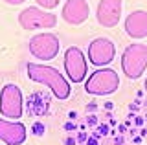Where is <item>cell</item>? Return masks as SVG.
Segmentation results:
<instances>
[{
  "mask_svg": "<svg viewBox=\"0 0 147 145\" xmlns=\"http://www.w3.org/2000/svg\"><path fill=\"white\" fill-rule=\"evenodd\" d=\"M26 72H28V77L31 81L46 85L57 99L64 101V99L70 97V92H72L70 83L64 79V75L57 68L46 66V64H37V62H28Z\"/></svg>",
  "mask_w": 147,
  "mask_h": 145,
  "instance_id": "cell-1",
  "label": "cell"
},
{
  "mask_svg": "<svg viewBox=\"0 0 147 145\" xmlns=\"http://www.w3.org/2000/svg\"><path fill=\"white\" fill-rule=\"evenodd\" d=\"M119 88V75L112 68H99L85 79V92L92 96H109Z\"/></svg>",
  "mask_w": 147,
  "mask_h": 145,
  "instance_id": "cell-2",
  "label": "cell"
},
{
  "mask_svg": "<svg viewBox=\"0 0 147 145\" xmlns=\"http://www.w3.org/2000/svg\"><path fill=\"white\" fill-rule=\"evenodd\" d=\"M121 70L129 79H138L147 70V44H129L121 55Z\"/></svg>",
  "mask_w": 147,
  "mask_h": 145,
  "instance_id": "cell-3",
  "label": "cell"
},
{
  "mask_svg": "<svg viewBox=\"0 0 147 145\" xmlns=\"http://www.w3.org/2000/svg\"><path fill=\"white\" fill-rule=\"evenodd\" d=\"M18 24L24 30H52L57 24V15L40 9V7H26L18 13Z\"/></svg>",
  "mask_w": 147,
  "mask_h": 145,
  "instance_id": "cell-4",
  "label": "cell"
},
{
  "mask_svg": "<svg viewBox=\"0 0 147 145\" xmlns=\"http://www.w3.org/2000/svg\"><path fill=\"white\" fill-rule=\"evenodd\" d=\"M28 48H30V53L35 59L52 61V59H55L59 55L61 42H59V37L53 35V33H39V35H35V37L30 39Z\"/></svg>",
  "mask_w": 147,
  "mask_h": 145,
  "instance_id": "cell-5",
  "label": "cell"
},
{
  "mask_svg": "<svg viewBox=\"0 0 147 145\" xmlns=\"http://www.w3.org/2000/svg\"><path fill=\"white\" fill-rule=\"evenodd\" d=\"M22 92L17 85L7 83L0 92V114L4 117L18 119L22 116Z\"/></svg>",
  "mask_w": 147,
  "mask_h": 145,
  "instance_id": "cell-6",
  "label": "cell"
},
{
  "mask_svg": "<svg viewBox=\"0 0 147 145\" xmlns=\"http://www.w3.org/2000/svg\"><path fill=\"white\" fill-rule=\"evenodd\" d=\"M64 72L72 83H83L88 75V64H86L85 53L79 48L72 46L64 52Z\"/></svg>",
  "mask_w": 147,
  "mask_h": 145,
  "instance_id": "cell-7",
  "label": "cell"
},
{
  "mask_svg": "<svg viewBox=\"0 0 147 145\" xmlns=\"http://www.w3.org/2000/svg\"><path fill=\"white\" fill-rule=\"evenodd\" d=\"M116 57V46L107 37H98L88 44V59L94 66H107Z\"/></svg>",
  "mask_w": 147,
  "mask_h": 145,
  "instance_id": "cell-8",
  "label": "cell"
},
{
  "mask_svg": "<svg viewBox=\"0 0 147 145\" xmlns=\"http://www.w3.org/2000/svg\"><path fill=\"white\" fill-rule=\"evenodd\" d=\"M121 9H123L121 0H99L98 9H96L98 24L103 26V28L118 26L119 19H121Z\"/></svg>",
  "mask_w": 147,
  "mask_h": 145,
  "instance_id": "cell-9",
  "label": "cell"
},
{
  "mask_svg": "<svg viewBox=\"0 0 147 145\" xmlns=\"http://www.w3.org/2000/svg\"><path fill=\"white\" fill-rule=\"evenodd\" d=\"M90 15V6L86 0H66L61 9V17L66 24L70 26H79L86 22Z\"/></svg>",
  "mask_w": 147,
  "mask_h": 145,
  "instance_id": "cell-10",
  "label": "cell"
},
{
  "mask_svg": "<svg viewBox=\"0 0 147 145\" xmlns=\"http://www.w3.org/2000/svg\"><path fill=\"white\" fill-rule=\"evenodd\" d=\"M28 138L26 125L20 121H7L0 117V140L7 145H22Z\"/></svg>",
  "mask_w": 147,
  "mask_h": 145,
  "instance_id": "cell-11",
  "label": "cell"
},
{
  "mask_svg": "<svg viewBox=\"0 0 147 145\" xmlns=\"http://www.w3.org/2000/svg\"><path fill=\"white\" fill-rule=\"evenodd\" d=\"M125 31L131 39H145L147 37V11L144 9L132 11L125 19Z\"/></svg>",
  "mask_w": 147,
  "mask_h": 145,
  "instance_id": "cell-12",
  "label": "cell"
},
{
  "mask_svg": "<svg viewBox=\"0 0 147 145\" xmlns=\"http://www.w3.org/2000/svg\"><path fill=\"white\" fill-rule=\"evenodd\" d=\"M35 2H37V6H39L40 9L50 11V9H55V7L59 6V2H61V0H35Z\"/></svg>",
  "mask_w": 147,
  "mask_h": 145,
  "instance_id": "cell-13",
  "label": "cell"
},
{
  "mask_svg": "<svg viewBox=\"0 0 147 145\" xmlns=\"http://www.w3.org/2000/svg\"><path fill=\"white\" fill-rule=\"evenodd\" d=\"M42 132H44V125H42V123H35V125H33V134H35V136H40Z\"/></svg>",
  "mask_w": 147,
  "mask_h": 145,
  "instance_id": "cell-14",
  "label": "cell"
},
{
  "mask_svg": "<svg viewBox=\"0 0 147 145\" xmlns=\"http://www.w3.org/2000/svg\"><path fill=\"white\" fill-rule=\"evenodd\" d=\"M6 4H9V6H20V4H24L26 0H4Z\"/></svg>",
  "mask_w": 147,
  "mask_h": 145,
  "instance_id": "cell-15",
  "label": "cell"
},
{
  "mask_svg": "<svg viewBox=\"0 0 147 145\" xmlns=\"http://www.w3.org/2000/svg\"><path fill=\"white\" fill-rule=\"evenodd\" d=\"M99 132H101V134H109V127H107V125H101V127H99Z\"/></svg>",
  "mask_w": 147,
  "mask_h": 145,
  "instance_id": "cell-16",
  "label": "cell"
},
{
  "mask_svg": "<svg viewBox=\"0 0 147 145\" xmlns=\"http://www.w3.org/2000/svg\"><path fill=\"white\" fill-rule=\"evenodd\" d=\"M86 145H98V142H96L94 138H88V143H86Z\"/></svg>",
  "mask_w": 147,
  "mask_h": 145,
  "instance_id": "cell-17",
  "label": "cell"
},
{
  "mask_svg": "<svg viewBox=\"0 0 147 145\" xmlns=\"http://www.w3.org/2000/svg\"><path fill=\"white\" fill-rule=\"evenodd\" d=\"M144 87H145V92H147V79H145V85H144Z\"/></svg>",
  "mask_w": 147,
  "mask_h": 145,
  "instance_id": "cell-18",
  "label": "cell"
}]
</instances>
